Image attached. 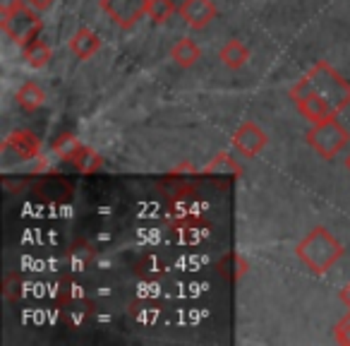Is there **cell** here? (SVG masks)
<instances>
[{
    "mask_svg": "<svg viewBox=\"0 0 350 346\" xmlns=\"http://www.w3.org/2000/svg\"><path fill=\"white\" fill-rule=\"evenodd\" d=\"M295 255L312 274L321 277L326 274L340 258L345 255V248L338 243L334 234L326 226H314L307 231V236L295 245Z\"/></svg>",
    "mask_w": 350,
    "mask_h": 346,
    "instance_id": "obj_1",
    "label": "cell"
},
{
    "mask_svg": "<svg viewBox=\"0 0 350 346\" xmlns=\"http://www.w3.org/2000/svg\"><path fill=\"white\" fill-rule=\"evenodd\" d=\"M310 82L314 84V89L321 94L326 103H329L331 111L338 116L340 111L350 106V82L326 60H317L314 65L307 73Z\"/></svg>",
    "mask_w": 350,
    "mask_h": 346,
    "instance_id": "obj_2",
    "label": "cell"
},
{
    "mask_svg": "<svg viewBox=\"0 0 350 346\" xmlns=\"http://www.w3.org/2000/svg\"><path fill=\"white\" fill-rule=\"evenodd\" d=\"M288 97L293 99L297 113H300L305 121H310L312 125H317V123H326V121H331V118H336V113L331 111L329 103L321 99V94L317 92L314 84L310 82V77H307V75L293 84L291 92H288Z\"/></svg>",
    "mask_w": 350,
    "mask_h": 346,
    "instance_id": "obj_3",
    "label": "cell"
},
{
    "mask_svg": "<svg viewBox=\"0 0 350 346\" xmlns=\"http://www.w3.org/2000/svg\"><path fill=\"white\" fill-rule=\"evenodd\" d=\"M305 140L321 159H334V156L348 145L350 132H348V127L340 125L336 118H331V121H326V123L312 125V130H307Z\"/></svg>",
    "mask_w": 350,
    "mask_h": 346,
    "instance_id": "obj_4",
    "label": "cell"
},
{
    "mask_svg": "<svg viewBox=\"0 0 350 346\" xmlns=\"http://www.w3.org/2000/svg\"><path fill=\"white\" fill-rule=\"evenodd\" d=\"M0 154L5 166L31 161L41 154V137L31 130H12L0 145Z\"/></svg>",
    "mask_w": 350,
    "mask_h": 346,
    "instance_id": "obj_5",
    "label": "cell"
},
{
    "mask_svg": "<svg viewBox=\"0 0 350 346\" xmlns=\"http://www.w3.org/2000/svg\"><path fill=\"white\" fill-rule=\"evenodd\" d=\"M39 15L41 12H36L34 8L25 5L17 12H12V15L3 17L0 27H3V32H5L17 46H25L27 41L36 39V36L41 34V29H44V22H41Z\"/></svg>",
    "mask_w": 350,
    "mask_h": 346,
    "instance_id": "obj_6",
    "label": "cell"
},
{
    "mask_svg": "<svg viewBox=\"0 0 350 346\" xmlns=\"http://www.w3.org/2000/svg\"><path fill=\"white\" fill-rule=\"evenodd\" d=\"M101 10L122 29H130L149 15V0H101Z\"/></svg>",
    "mask_w": 350,
    "mask_h": 346,
    "instance_id": "obj_7",
    "label": "cell"
},
{
    "mask_svg": "<svg viewBox=\"0 0 350 346\" xmlns=\"http://www.w3.org/2000/svg\"><path fill=\"white\" fill-rule=\"evenodd\" d=\"M267 142H269L267 132H264L262 127H259V123H254V121L240 123L238 130L233 132V147L243 156H247V159H254V156L267 147Z\"/></svg>",
    "mask_w": 350,
    "mask_h": 346,
    "instance_id": "obj_8",
    "label": "cell"
},
{
    "mask_svg": "<svg viewBox=\"0 0 350 346\" xmlns=\"http://www.w3.org/2000/svg\"><path fill=\"white\" fill-rule=\"evenodd\" d=\"M178 15L183 17V22L190 29H204L216 20L219 10L211 0H183L180 8H178Z\"/></svg>",
    "mask_w": 350,
    "mask_h": 346,
    "instance_id": "obj_9",
    "label": "cell"
},
{
    "mask_svg": "<svg viewBox=\"0 0 350 346\" xmlns=\"http://www.w3.org/2000/svg\"><path fill=\"white\" fill-rule=\"evenodd\" d=\"M70 51L77 60H89L101 51V36L89 27H77L72 36H70Z\"/></svg>",
    "mask_w": 350,
    "mask_h": 346,
    "instance_id": "obj_10",
    "label": "cell"
},
{
    "mask_svg": "<svg viewBox=\"0 0 350 346\" xmlns=\"http://www.w3.org/2000/svg\"><path fill=\"white\" fill-rule=\"evenodd\" d=\"M94 260H96V248H94L87 238H77L72 245H70L68 255H65V262H68L70 274L87 272V269L94 264Z\"/></svg>",
    "mask_w": 350,
    "mask_h": 346,
    "instance_id": "obj_11",
    "label": "cell"
},
{
    "mask_svg": "<svg viewBox=\"0 0 350 346\" xmlns=\"http://www.w3.org/2000/svg\"><path fill=\"white\" fill-rule=\"evenodd\" d=\"M65 161H68L77 173H84V176H92V173H98V171L103 169V156L98 154L96 149H92V147L82 145V142L75 147V151Z\"/></svg>",
    "mask_w": 350,
    "mask_h": 346,
    "instance_id": "obj_12",
    "label": "cell"
},
{
    "mask_svg": "<svg viewBox=\"0 0 350 346\" xmlns=\"http://www.w3.org/2000/svg\"><path fill=\"white\" fill-rule=\"evenodd\" d=\"M51 55H53V51H51V46L46 44L41 36L27 41V44L22 46V60H25L31 70H44L46 65L51 63Z\"/></svg>",
    "mask_w": 350,
    "mask_h": 346,
    "instance_id": "obj_13",
    "label": "cell"
},
{
    "mask_svg": "<svg viewBox=\"0 0 350 346\" xmlns=\"http://www.w3.org/2000/svg\"><path fill=\"white\" fill-rule=\"evenodd\" d=\"M219 60L224 63V68H228V70H240V68H245V63L250 60V49L243 44V41L230 39V41H226V44L221 46Z\"/></svg>",
    "mask_w": 350,
    "mask_h": 346,
    "instance_id": "obj_14",
    "label": "cell"
},
{
    "mask_svg": "<svg viewBox=\"0 0 350 346\" xmlns=\"http://www.w3.org/2000/svg\"><path fill=\"white\" fill-rule=\"evenodd\" d=\"M15 103L22 108V111H39L41 106L46 103V92L44 87H39L36 82H25L15 94Z\"/></svg>",
    "mask_w": 350,
    "mask_h": 346,
    "instance_id": "obj_15",
    "label": "cell"
},
{
    "mask_svg": "<svg viewBox=\"0 0 350 346\" xmlns=\"http://www.w3.org/2000/svg\"><path fill=\"white\" fill-rule=\"evenodd\" d=\"M170 58H173L175 65H180V68H192L195 63H200L202 49L197 46V41L183 36V39H178V44L170 49Z\"/></svg>",
    "mask_w": 350,
    "mask_h": 346,
    "instance_id": "obj_16",
    "label": "cell"
},
{
    "mask_svg": "<svg viewBox=\"0 0 350 346\" xmlns=\"http://www.w3.org/2000/svg\"><path fill=\"white\" fill-rule=\"evenodd\" d=\"M219 272L224 274L228 282H240V279L245 277V274L250 272V262L245 260V255L240 253H228L224 260L219 262Z\"/></svg>",
    "mask_w": 350,
    "mask_h": 346,
    "instance_id": "obj_17",
    "label": "cell"
},
{
    "mask_svg": "<svg viewBox=\"0 0 350 346\" xmlns=\"http://www.w3.org/2000/svg\"><path fill=\"white\" fill-rule=\"evenodd\" d=\"M159 310L161 308H159V303H154V298L139 296V301L130 306V317L139 322V325H154Z\"/></svg>",
    "mask_w": 350,
    "mask_h": 346,
    "instance_id": "obj_18",
    "label": "cell"
},
{
    "mask_svg": "<svg viewBox=\"0 0 350 346\" xmlns=\"http://www.w3.org/2000/svg\"><path fill=\"white\" fill-rule=\"evenodd\" d=\"M178 12L173 0H149V20L154 25H165L168 20H173V15Z\"/></svg>",
    "mask_w": 350,
    "mask_h": 346,
    "instance_id": "obj_19",
    "label": "cell"
},
{
    "mask_svg": "<svg viewBox=\"0 0 350 346\" xmlns=\"http://www.w3.org/2000/svg\"><path fill=\"white\" fill-rule=\"evenodd\" d=\"M204 173H226V176H240V173H243V169L235 164L233 156H228L226 151H221V154H216L214 161L206 166Z\"/></svg>",
    "mask_w": 350,
    "mask_h": 346,
    "instance_id": "obj_20",
    "label": "cell"
},
{
    "mask_svg": "<svg viewBox=\"0 0 350 346\" xmlns=\"http://www.w3.org/2000/svg\"><path fill=\"white\" fill-rule=\"evenodd\" d=\"M77 145H79L77 135H72V132H63V135L53 137V142H51V151H53V154H58L60 159H68Z\"/></svg>",
    "mask_w": 350,
    "mask_h": 346,
    "instance_id": "obj_21",
    "label": "cell"
},
{
    "mask_svg": "<svg viewBox=\"0 0 350 346\" xmlns=\"http://www.w3.org/2000/svg\"><path fill=\"white\" fill-rule=\"evenodd\" d=\"M334 339L340 346H350V310L345 317H340L338 325L334 327Z\"/></svg>",
    "mask_w": 350,
    "mask_h": 346,
    "instance_id": "obj_22",
    "label": "cell"
},
{
    "mask_svg": "<svg viewBox=\"0 0 350 346\" xmlns=\"http://www.w3.org/2000/svg\"><path fill=\"white\" fill-rule=\"evenodd\" d=\"M25 0H0V17H8L12 12H17L20 8H25Z\"/></svg>",
    "mask_w": 350,
    "mask_h": 346,
    "instance_id": "obj_23",
    "label": "cell"
},
{
    "mask_svg": "<svg viewBox=\"0 0 350 346\" xmlns=\"http://www.w3.org/2000/svg\"><path fill=\"white\" fill-rule=\"evenodd\" d=\"M25 3L29 8H34L36 12H41V15H44V12H49L51 8H53L55 3H58V0H25Z\"/></svg>",
    "mask_w": 350,
    "mask_h": 346,
    "instance_id": "obj_24",
    "label": "cell"
},
{
    "mask_svg": "<svg viewBox=\"0 0 350 346\" xmlns=\"http://www.w3.org/2000/svg\"><path fill=\"white\" fill-rule=\"evenodd\" d=\"M338 298H340V303H343V306H345V308H348V310H350V282L345 284L343 288H340Z\"/></svg>",
    "mask_w": 350,
    "mask_h": 346,
    "instance_id": "obj_25",
    "label": "cell"
},
{
    "mask_svg": "<svg viewBox=\"0 0 350 346\" xmlns=\"http://www.w3.org/2000/svg\"><path fill=\"white\" fill-rule=\"evenodd\" d=\"M345 169H348V171H350V154H348V156H345Z\"/></svg>",
    "mask_w": 350,
    "mask_h": 346,
    "instance_id": "obj_26",
    "label": "cell"
}]
</instances>
